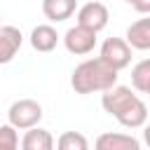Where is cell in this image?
Returning a JSON list of instances; mask_svg holds the SVG:
<instances>
[{
  "label": "cell",
  "instance_id": "15",
  "mask_svg": "<svg viewBox=\"0 0 150 150\" xmlns=\"http://www.w3.org/2000/svg\"><path fill=\"white\" fill-rule=\"evenodd\" d=\"M19 129H14L12 124H0V150L5 148H19Z\"/></svg>",
  "mask_w": 150,
  "mask_h": 150
},
{
  "label": "cell",
  "instance_id": "17",
  "mask_svg": "<svg viewBox=\"0 0 150 150\" xmlns=\"http://www.w3.org/2000/svg\"><path fill=\"white\" fill-rule=\"evenodd\" d=\"M143 138H145V143H148V148H150V124L143 127Z\"/></svg>",
  "mask_w": 150,
  "mask_h": 150
},
{
  "label": "cell",
  "instance_id": "13",
  "mask_svg": "<svg viewBox=\"0 0 150 150\" xmlns=\"http://www.w3.org/2000/svg\"><path fill=\"white\" fill-rule=\"evenodd\" d=\"M131 87L134 91L150 94V59H143L131 68Z\"/></svg>",
  "mask_w": 150,
  "mask_h": 150
},
{
  "label": "cell",
  "instance_id": "18",
  "mask_svg": "<svg viewBox=\"0 0 150 150\" xmlns=\"http://www.w3.org/2000/svg\"><path fill=\"white\" fill-rule=\"evenodd\" d=\"M5 150H19V148H5Z\"/></svg>",
  "mask_w": 150,
  "mask_h": 150
},
{
  "label": "cell",
  "instance_id": "6",
  "mask_svg": "<svg viewBox=\"0 0 150 150\" xmlns=\"http://www.w3.org/2000/svg\"><path fill=\"white\" fill-rule=\"evenodd\" d=\"M108 19H110V12L103 2L98 0H91V2H84L80 9H77V26H84L94 33H101L105 26H108Z\"/></svg>",
  "mask_w": 150,
  "mask_h": 150
},
{
  "label": "cell",
  "instance_id": "9",
  "mask_svg": "<svg viewBox=\"0 0 150 150\" xmlns=\"http://www.w3.org/2000/svg\"><path fill=\"white\" fill-rule=\"evenodd\" d=\"M59 40H61V35L56 33V28H54L52 23H38V26L30 30V47H33L35 52L47 54V52H52V49L59 45Z\"/></svg>",
  "mask_w": 150,
  "mask_h": 150
},
{
  "label": "cell",
  "instance_id": "10",
  "mask_svg": "<svg viewBox=\"0 0 150 150\" xmlns=\"http://www.w3.org/2000/svg\"><path fill=\"white\" fill-rule=\"evenodd\" d=\"M124 40L129 42L131 49H138V52L150 49V14L143 16V19H136V21L127 28Z\"/></svg>",
  "mask_w": 150,
  "mask_h": 150
},
{
  "label": "cell",
  "instance_id": "5",
  "mask_svg": "<svg viewBox=\"0 0 150 150\" xmlns=\"http://www.w3.org/2000/svg\"><path fill=\"white\" fill-rule=\"evenodd\" d=\"M96 35L98 33H94V30L75 23L73 28H68L63 33V47L70 54H75V56H84V54H89L96 47Z\"/></svg>",
  "mask_w": 150,
  "mask_h": 150
},
{
  "label": "cell",
  "instance_id": "4",
  "mask_svg": "<svg viewBox=\"0 0 150 150\" xmlns=\"http://www.w3.org/2000/svg\"><path fill=\"white\" fill-rule=\"evenodd\" d=\"M98 56L120 73L122 68H127L131 63V47H129V42L124 38H108L101 45V54Z\"/></svg>",
  "mask_w": 150,
  "mask_h": 150
},
{
  "label": "cell",
  "instance_id": "3",
  "mask_svg": "<svg viewBox=\"0 0 150 150\" xmlns=\"http://www.w3.org/2000/svg\"><path fill=\"white\" fill-rule=\"evenodd\" d=\"M7 124H12L14 129H21V131H28L33 127L40 124L42 120V105L35 101V98H19L9 105L7 110Z\"/></svg>",
  "mask_w": 150,
  "mask_h": 150
},
{
  "label": "cell",
  "instance_id": "8",
  "mask_svg": "<svg viewBox=\"0 0 150 150\" xmlns=\"http://www.w3.org/2000/svg\"><path fill=\"white\" fill-rule=\"evenodd\" d=\"M23 45V35L16 26H0V66L14 61Z\"/></svg>",
  "mask_w": 150,
  "mask_h": 150
},
{
  "label": "cell",
  "instance_id": "19",
  "mask_svg": "<svg viewBox=\"0 0 150 150\" xmlns=\"http://www.w3.org/2000/svg\"><path fill=\"white\" fill-rule=\"evenodd\" d=\"M148 96H150V94H148Z\"/></svg>",
  "mask_w": 150,
  "mask_h": 150
},
{
  "label": "cell",
  "instance_id": "2",
  "mask_svg": "<svg viewBox=\"0 0 150 150\" xmlns=\"http://www.w3.org/2000/svg\"><path fill=\"white\" fill-rule=\"evenodd\" d=\"M115 84H117V70L108 66L101 56L82 61L80 66H75L70 75V87L75 89V94H98V91L103 94Z\"/></svg>",
  "mask_w": 150,
  "mask_h": 150
},
{
  "label": "cell",
  "instance_id": "14",
  "mask_svg": "<svg viewBox=\"0 0 150 150\" xmlns=\"http://www.w3.org/2000/svg\"><path fill=\"white\" fill-rule=\"evenodd\" d=\"M56 150H89V141L80 131H63L56 138Z\"/></svg>",
  "mask_w": 150,
  "mask_h": 150
},
{
  "label": "cell",
  "instance_id": "1",
  "mask_svg": "<svg viewBox=\"0 0 150 150\" xmlns=\"http://www.w3.org/2000/svg\"><path fill=\"white\" fill-rule=\"evenodd\" d=\"M101 108L127 129H141L148 124V105L138 94H134L131 87L115 84L112 89L103 91Z\"/></svg>",
  "mask_w": 150,
  "mask_h": 150
},
{
  "label": "cell",
  "instance_id": "7",
  "mask_svg": "<svg viewBox=\"0 0 150 150\" xmlns=\"http://www.w3.org/2000/svg\"><path fill=\"white\" fill-rule=\"evenodd\" d=\"M94 150H141V141L134 134L103 131L94 141Z\"/></svg>",
  "mask_w": 150,
  "mask_h": 150
},
{
  "label": "cell",
  "instance_id": "11",
  "mask_svg": "<svg viewBox=\"0 0 150 150\" xmlns=\"http://www.w3.org/2000/svg\"><path fill=\"white\" fill-rule=\"evenodd\" d=\"M75 9H77V0H42V14L54 23L70 19Z\"/></svg>",
  "mask_w": 150,
  "mask_h": 150
},
{
  "label": "cell",
  "instance_id": "16",
  "mask_svg": "<svg viewBox=\"0 0 150 150\" xmlns=\"http://www.w3.org/2000/svg\"><path fill=\"white\" fill-rule=\"evenodd\" d=\"M124 2H127V5H131L138 14H145V16L150 14V0H124Z\"/></svg>",
  "mask_w": 150,
  "mask_h": 150
},
{
  "label": "cell",
  "instance_id": "12",
  "mask_svg": "<svg viewBox=\"0 0 150 150\" xmlns=\"http://www.w3.org/2000/svg\"><path fill=\"white\" fill-rule=\"evenodd\" d=\"M21 150H54V136L42 127H33L23 134Z\"/></svg>",
  "mask_w": 150,
  "mask_h": 150
}]
</instances>
